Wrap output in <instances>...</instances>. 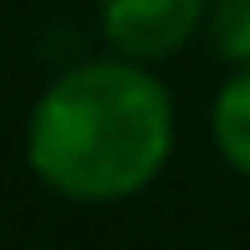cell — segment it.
<instances>
[{"mask_svg": "<svg viewBox=\"0 0 250 250\" xmlns=\"http://www.w3.org/2000/svg\"><path fill=\"white\" fill-rule=\"evenodd\" d=\"M174 153V97L148 62L97 56L66 66L26 118V164L77 204L133 199Z\"/></svg>", "mask_w": 250, "mask_h": 250, "instance_id": "6da1fadb", "label": "cell"}, {"mask_svg": "<svg viewBox=\"0 0 250 250\" xmlns=\"http://www.w3.org/2000/svg\"><path fill=\"white\" fill-rule=\"evenodd\" d=\"M204 21H209V0H102L97 5L102 41L128 62H164L184 51Z\"/></svg>", "mask_w": 250, "mask_h": 250, "instance_id": "7a4b0ae2", "label": "cell"}, {"mask_svg": "<svg viewBox=\"0 0 250 250\" xmlns=\"http://www.w3.org/2000/svg\"><path fill=\"white\" fill-rule=\"evenodd\" d=\"M209 41L230 66H250V0H214Z\"/></svg>", "mask_w": 250, "mask_h": 250, "instance_id": "277c9868", "label": "cell"}, {"mask_svg": "<svg viewBox=\"0 0 250 250\" xmlns=\"http://www.w3.org/2000/svg\"><path fill=\"white\" fill-rule=\"evenodd\" d=\"M209 133H214L220 158L240 179H250V66H235V77L214 92Z\"/></svg>", "mask_w": 250, "mask_h": 250, "instance_id": "3957f363", "label": "cell"}]
</instances>
